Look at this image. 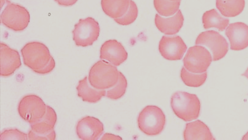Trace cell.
<instances>
[{
  "label": "cell",
  "mask_w": 248,
  "mask_h": 140,
  "mask_svg": "<svg viewBox=\"0 0 248 140\" xmlns=\"http://www.w3.org/2000/svg\"><path fill=\"white\" fill-rule=\"evenodd\" d=\"M23 62L37 74L50 73L55 67V62L45 44L39 42H31L21 50Z\"/></svg>",
  "instance_id": "6da1fadb"
},
{
  "label": "cell",
  "mask_w": 248,
  "mask_h": 140,
  "mask_svg": "<svg viewBox=\"0 0 248 140\" xmlns=\"http://www.w3.org/2000/svg\"><path fill=\"white\" fill-rule=\"evenodd\" d=\"M170 106L175 115L186 122L195 120L200 116L201 102L195 94L175 92L170 99Z\"/></svg>",
  "instance_id": "7a4b0ae2"
},
{
  "label": "cell",
  "mask_w": 248,
  "mask_h": 140,
  "mask_svg": "<svg viewBox=\"0 0 248 140\" xmlns=\"http://www.w3.org/2000/svg\"><path fill=\"white\" fill-rule=\"evenodd\" d=\"M119 72L116 66L101 60L93 65L89 73V81L93 88L106 90L113 87L119 80Z\"/></svg>",
  "instance_id": "3957f363"
},
{
  "label": "cell",
  "mask_w": 248,
  "mask_h": 140,
  "mask_svg": "<svg viewBox=\"0 0 248 140\" xmlns=\"http://www.w3.org/2000/svg\"><path fill=\"white\" fill-rule=\"evenodd\" d=\"M166 116L161 109L154 106L145 107L138 117L140 130L148 136L160 134L165 129Z\"/></svg>",
  "instance_id": "277c9868"
},
{
  "label": "cell",
  "mask_w": 248,
  "mask_h": 140,
  "mask_svg": "<svg viewBox=\"0 0 248 140\" xmlns=\"http://www.w3.org/2000/svg\"><path fill=\"white\" fill-rule=\"evenodd\" d=\"M1 22L9 29L15 31H22L29 26L30 13L24 7L8 1L7 6L1 15Z\"/></svg>",
  "instance_id": "5b68a950"
},
{
  "label": "cell",
  "mask_w": 248,
  "mask_h": 140,
  "mask_svg": "<svg viewBox=\"0 0 248 140\" xmlns=\"http://www.w3.org/2000/svg\"><path fill=\"white\" fill-rule=\"evenodd\" d=\"M100 30L99 23L93 18L80 19L72 31L74 41L79 47L92 46L99 38Z\"/></svg>",
  "instance_id": "8992f818"
},
{
  "label": "cell",
  "mask_w": 248,
  "mask_h": 140,
  "mask_svg": "<svg viewBox=\"0 0 248 140\" xmlns=\"http://www.w3.org/2000/svg\"><path fill=\"white\" fill-rule=\"evenodd\" d=\"M46 110L45 102L36 95H26L21 99L18 106V112L20 117L30 124L41 120Z\"/></svg>",
  "instance_id": "52a82bcc"
},
{
  "label": "cell",
  "mask_w": 248,
  "mask_h": 140,
  "mask_svg": "<svg viewBox=\"0 0 248 140\" xmlns=\"http://www.w3.org/2000/svg\"><path fill=\"white\" fill-rule=\"evenodd\" d=\"M212 61L209 51L205 47L197 45L188 49L183 62L188 71L201 74L207 72Z\"/></svg>",
  "instance_id": "ba28073f"
},
{
  "label": "cell",
  "mask_w": 248,
  "mask_h": 140,
  "mask_svg": "<svg viewBox=\"0 0 248 140\" xmlns=\"http://www.w3.org/2000/svg\"><path fill=\"white\" fill-rule=\"evenodd\" d=\"M195 44L209 48L213 55V61L215 62L225 57L229 51V44L226 39L214 30L201 33L196 39Z\"/></svg>",
  "instance_id": "9c48e42d"
},
{
  "label": "cell",
  "mask_w": 248,
  "mask_h": 140,
  "mask_svg": "<svg viewBox=\"0 0 248 140\" xmlns=\"http://www.w3.org/2000/svg\"><path fill=\"white\" fill-rule=\"evenodd\" d=\"M186 50V43L179 36H164L159 43V52L168 60H181Z\"/></svg>",
  "instance_id": "30bf717a"
},
{
  "label": "cell",
  "mask_w": 248,
  "mask_h": 140,
  "mask_svg": "<svg viewBox=\"0 0 248 140\" xmlns=\"http://www.w3.org/2000/svg\"><path fill=\"white\" fill-rule=\"evenodd\" d=\"M76 132L80 140H97L104 134V126L97 118L86 116L77 123Z\"/></svg>",
  "instance_id": "8fae6325"
},
{
  "label": "cell",
  "mask_w": 248,
  "mask_h": 140,
  "mask_svg": "<svg viewBox=\"0 0 248 140\" xmlns=\"http://www.w3.org/2000/svg\"><path fill=\"white\" fill-rule=\"evenodd\" d=\"M100 58L117 67L127 60L128 53L123 44L115 39H112L103 44Z\"/></svg>",
  "instance_id": "7c38bea8"
},
{
  "label": "cell",
  "mask_w": 248,
  "mask_h": 140,
  "mask_svg": "<svg viewBox=\"0 0 248 140\" xmlns=\"http://www.w3.org/2000/svg\"><path fill=\"white\" fill-rule=\"evenodd\" d=\"M1 58V76H11L22 66L19 53L15 49L9 47L6 44L0 45Z\"/></svg>",
  "instance_id": "4fadbf2b"
},
{
  "label": "cell",
  "mask_w": 248,
  "mask_h": 140,
  "mask_svg": "<svg viewBox=\"0 0 248 140\" xmlns=\"http://www.w3.org/2000/svg\"><path fill=\"white\" fill-rule=\"evenodd\" d=\"M226 35L232 50H244L248 47V25L243 22L231 23L227 27Z\"/></svg>",
  "instance_id": "5bb4252c"
},
{
  "label": "cell",
  "mask_w": 248,
  "mask_h": 140,
  "mask_svg": "<svg viewBox=\"0 0 248 140\" xmlns=\"http://www.w3.org/2000/svg\"><path fill=\"white\" fill-rule=\"evenodd\" d=\"M184 18L181 10L170 18H164L156 15L155 23L159 31L166 35H175L183 27Z\"/></svg>",
  "instance_id": "9a60e30c"
},
{
  "label": "cell",
  "mask_w": 248,
  "mask_h": 140,
  "mask_svg": "<svg viewBox=\"0 0 248 140\" xmlns=\"http://www.w3.org/2000/svg\"><path fill=\"white\" fill-rule=\"evenodd\" d=\"M77 90L78 97L88 103H97L103 97L106 96V90H99L93 88L87 77L79 81Z\"/></svg>",
  "instance_id": "2e32d148"
},
{
  "label": "cell",
  "mask_w": 248,
  "mask_h": 140,
  "mask_svg": "<svg viewBox=\"0 0 248 140\" xmlns=\"http://www.w3.org/2000/svg\"><path fill=\"white\" fill-rule=\"evenodd\" d=\"M186 140H215L209 127L201 121L186 124L184 132Z\"/></svg>",
  "instance_id": "e0dca14e"
},
{
  "label": "cell",
  "mask_w": 248,
  "mask_h": 140,
  "mask_svg": "<svg viewBox=\"0 0 248 140\" xmlns=\"http://www.w3.org/2000/svg\"><path fill=\"white\" fill-rule=\"evenodd\" d=\"M130 0H101V6L105 15L116 19L127 13Z\"/></svg>",
  "instance_id": "ac0fdd59"
},
{
  "label": "cell",
  "mask_w": 248,
  "mask_h": 140,
  "mask_svg": "<svg viewBox=\"0 0 248 140\" xmlns=\"http://www.w3.org/2000/svg\"><path fill=\"white\" fill-rule=\"evenodd\" d=\"M57 121V113L51 107L46 106V110L43 118L31 124V129L39 134H46L52 131Z\"/></svg>",
  "instance_id": "d6986e66"
},
{
  "label": "cell",
  "mask_w": 248,
  "mask_h": 140,
  "mask_svg": "<svg viewBox=\"0 0 248 140\" xmlns=\"http://www.w3.org/2000/svg\"><path fill=\"white\" fill-rule=\"evenodd\" d=\"M217 8L226 17L240 15L244 10L245 0H216Z\"/></svg>",
  "instance_id": "ffe728a7"
},
{
  "label": "cell",
  "mask_w": 248,
  "mask_h": 140,
  "mask_svg": "<svg viewBox=\"0 0 248 140\" xmlns=\"http://www.w3.org/2000/svg\"><path fill=\"white\" fill-rule=\"evenodd\" d=\"M202 22L205 30L216 28L220 31L225 30L229 25L228 18L220 15L216 9L205 12L202 16Z\"/></svg>",
  "instance_id": "44dd1931"
},
{
  "label": "cell",
  "mask_w": 248,
  "mask_h": 140,
  "mask_svg": "<svg viewBox=\"0 0 248 140\" xmlns=\"http://www.w3.org/2000/svg\"><path fill=\"white\" fill-rule=\"evenodd\" d=\"M154 7L159 14L163 17H171L179 10L181 1L170 0H154Z\"/></svg>",
  "instance_id": "7402d4cb"
},
{
  "label": "cell",
  "mask_w": 248,
  "mask_h": 140,
  "mask_svg": "<svg viewBox=\"0 0 248 140\" xmlns=\"http://www.w3.org/2000/svg\"><path fill=\"white\" fill-rule=\"evenodd\" d=\"M181 77L182 81L186 86L198 88L204 84L207 80V72L201 74L194 73L183 67L181 70Z\"/></svg>",
  "instance_id": "603a6c76"
},
{
  "label": "cell",
  "mask_w": 248,
  "mask_h": 140,
  "mask_svg": "<svg viewBox=\"0 0 248 140\" xmlns=\"http://www.w3.org/2000/svg\"><path fill=\"white\" fill-rule=\"evenodd\" d=\"M127 88V80L122 72H119L118 83L107 91L106 97L112 100H118L124 96Z\"/></svg>",
  "instance_id": "cb8c5ba5"
},
{
  "label": "cell",
  "mask_w": 248,
  "mask_h": 140,
  "mask_svg": "<svg viewBox=\"0 0 248 140\" xmlns=\"http://www.w3.org/2000/svg\"><path fill=\"white\" fill-rule=\"evenodd\" d=\"M138 15H139V9H138L137 4L133 0H130L129 8L127 13L123 17L116 18L114 21L119 25L127 26V25L132 24L137 20Z\"/></svg>",
  "instance_id": "d4e9b609"
},
{
  "label": "cell",
  "mask_w": 248,
  "mask_h": 140,
  "mask_svg": "<svg viewBox=\"0 0 248 140\" xmlns=\"http://www.w3.org/2000/svg\"><path fill=\"white\" fill-rule=\"evenodd\" d=\"M1 140H27L28 134L18 129H7L1 133Z\"/></svg>",
  "instance_id": "484cf974"
},
{
  "label": "cell",
  "mask_w": 248,
  "mask_h": 140,
  "mask_svg": "<svg viewBox=\"0 0 248 140\" xmlns=\"http://www.w3.org/2000/svg\"><path fill=\"white\" fill-rule=\"evenodd\" d=\"M56 139V133L55 130L46 133V134H39L30 129L28 134V140H55Z\"/></svg>",
  "instance_id": "4316f807"
},
{
  "label": "cell",
  "mask_w": 248,
  "mask_h": 140,
  "mask_svg": "<svg viewBox=\"0 0 248 140\" xmlns=\"http://www.w3.org/2000/svg\"><path fill=\"white\" fill-rule=\"evenodd\" d=\"M60 6H71L76 4L78 0H55Z\"/></svg>",
  "instance_id": "83f0119b"
},
{
  "label": "cell",
  "mask_w": 248,
  "mask_h": 140,
  "mask_svg": "<svg viewBox=\"0 0 248 140\" xmlns=\"http://www.w3.org/2000/svg\"><path fill=\"white\" fill-rule=\"evenodd\" d=\"M102 140H122V138L119 136H116V135H114L113 134H105L103 135L101 138Z\"/></svg>",
  "instance_id": "f1b7e54d"
},
{
  "label": "cell",
  "mask_w": 248,
  "mask_h": 140,
  "mask_svg": "<svg viewBox=\"0 0 248 140\" xmlns=\"http://www.w3.org/2000/svg\"><path fill=\"white\" fill-rule=\"evenodd\" d=\"M242 76L245 77V78H247L248 79V68L247 71L242 74Z\"/></svg>",
  "instance_id": "f546056e"
},
{
  "label": "cell",
  "mask_w": 248,
  "mask_h": 140,
  "mask_svg": "<svg viewBox=\"0 0 248 140\" xmlns=\"http://www.w3.org/2000/svg\"><path fill=\"white\" fill-rule=\"evenodd\" d=\"M243 140H248V132L243 136Z\"/></svg>",
  "instance_id": "4dcf8cb0"
},
{
  "label": "cell",
  "mask_w": 248,
  "mask_h": 140,
  "mask_svg": "<svg viewBox=\"0 0 248 140\" xmlns=\"http://www.w3.org/2000/svg\"><path fill=\"white\" fill-rule=\"evenodd\" d=\"M170 1H181V0H170Z\"/></svg>",
  "instance_id": "1f68e13d"
}]
</instances>
